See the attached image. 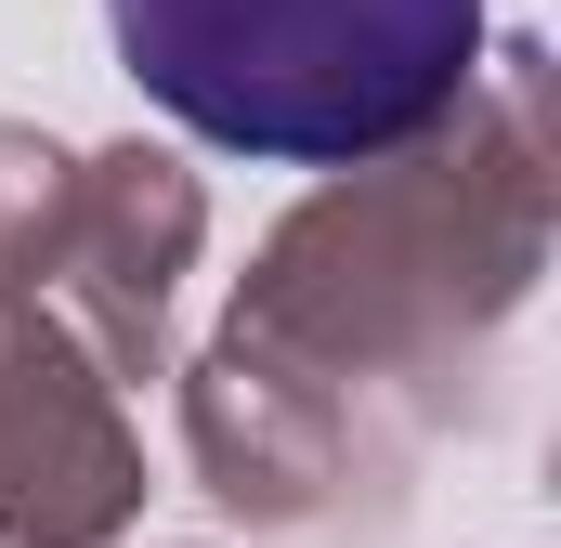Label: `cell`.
<instances>
[{
  "mask_svg": "<svg viewBox=\"0 0 561 548\" xmlns=\"http://www.w3.org/2000/svg\"><path fill=\"white\" fill-rule=\"evenodd\" d=\"M549 249H561L549 53L536 39H483L470 92L431 132L327 170L249 249L222 327H249L287 366L392 406L405 431H457V418H483L496 340L536 300Z\"/></svg>",
  "mask_w": 561,
  "mask_h": 548,
  "instance_id": "obj_1",
  "label": "cell"
},
{
  "mask_svg": "<svg viewBox=\"0 0 561 548\" xmlns=\"http://www.w3.org/2000/svg\"><path fill=\"white\" fill-rule=\"evenodd\" d=\"M118 79L249 170H353L483 66V0H105Z\"/></svg>",
  "mask_w": 561,
  "mask_h": 548,
  "instance_id": "obj_2",
  "label": "cell"
},
{
  "mask_svg": "<svg viewBox=\"0 0 561 548\" xmlns=\"http://www.w3.org/2000/svg\"><path fill=\"white\" fill-rule=\"evenodd\" d=\"M183 379V457L196 496H222L249 536H340L353 510H392V431L366 392L287 366L275 340L222 327Z\"/></svg>",
  "mask_w": 561,
  "mask_h": 548,
  "instance_id": "obj_3",
  "label": "cell"
},
{
  "mask_svg": "<svg viewBox=\"0 0 561 548\" xmlns=\"http://www.w3.org/2000/svg\"><path fill=\"white\" fill-rule=\"evenodd\" d=\"M144 523V431L92 340L0 287V548H118Z\"/></svg>",
  "mask_w": 561,
  "mask_h": 548,
  "instance_id": "obj_4",
  "label": "cell"
},
{
  "mask_svg": "<svg viewBox=\"0 0 561 548\" xmlns=\"http://www.w3.org/2000/svg\"><path fill=\"white\" fill-rule=\"evenodd\" d=\"M209 249V183L170 157V144H92L79 183H66V249H53V313L92 340L105 379H170V313H183V274Z\"/></svg>",
  "mask_w": 561,
  "mask_h": 548,
  "instance_id": "obj_5",
  "label": "cell"
},
{
  "mask_svg": "<svg viewBox=\"0 0 561 548\" xmlns=\"http://www.w3.org/2000/svg\"><path fill=\"white\" fill-rule=\"evenodd\" d=\"M66 183L79 157L39 132V118H0V287H53V249H66Z\"/></svg>",
  "mask_w": 561,
  "mask_h": 548,
  "instance_id": "obj_6",
  "label": "cell"
}]
</instances>
